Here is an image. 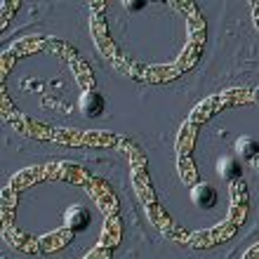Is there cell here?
Instances as JSON below:
<instances>
[{"label": "cell", "mask_w": 259, "mask_h": 259, "mask_svg": "<svg viewBox=\"0 0 259 259\" xmlns=\"http://www.w3.org/2000/svg\"><path fill=\"white\" fill-rule=\"evenodd\" d=\"M193 200H196L198 205H205V207H212V205L217 203V193H214V189L207 184H198L196 189H193Z\"/></svg>", "instance_id": "obj_3"}, {"label": "cell", "mask_w": 259, "mask_h": 259, "mask_svg": "<svg viewBox=\"0 0 259 259\" xmlns=\"http://www.w3.org/2000/svg\"><path fill=\"white\" fill-rule=\"evenodd\" d=\"M66 226L71 231H82L90 226V212L82 207H71L66 212Z\"/></svg>", "instance_id": "obj_1"}, {"label": "cell", "mask_w": 259, "mask_h": 259, "mask_svg": "<svg viewBox=\"0 0 259 259\" xmlns=\"http://www.w3.org/2000/svg\"><path fill=\"white\" fill-rule=\"evenodd\" d=\"M80 106H82V113L85 116H97V113H102L104 109V99L97 92H85L80 99Z\"/></svg>", "instance_id": "obj_2"}, {"label": "cell", "mask_w": 259, "mask_h": 259, "mask_svg": "<svg viewBox=\"0 0 259 259\" xmlns=\"http://www.w3.org/2000/svg\"><path fill=\"white\" fill-rule=\"evenodd\" d=\"M238 151H240V156L245 158V160H254L259 153V144L254 142V139H250V137H243V139H238Z\"/></svg>", "instance_id": "obj_4"}, {"label": "cell", "mask_w": 259, "mask_h": 259, "mask_svg": "<svg viewBox=\"0 0 259 259\" xmlns=\"http://www.w3.org/2000/svg\"><path fill=\"white\" fill-rule=\"evenodd\" d=\"M219 172L224 175V177H229V179H236L240 177V165L233 160V158H224V160H219Z\"/></svg>", "instance_id": "obj_5"}]
</instances>
